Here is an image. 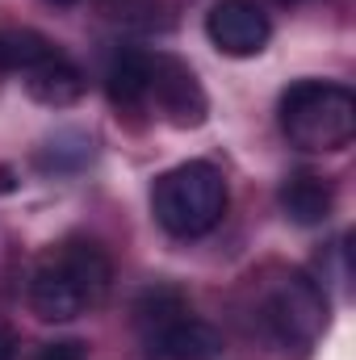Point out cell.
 Returning a JSON list of instances; mask_svg holds the SVG:
<instances>
[{
	"instance_id": "5",
	"label": "cell",
	"mask_w": 356,
	"mask_h": 360,
	"mask_svg": "<svg viewBox=\"0 0 356 360\" xmlns=\"http://www.w3.org/2000/svg\"><path fill=\"white\" fill-rule=\"evenodd\" d=\"M147 105H155L160 117L177 130H197L210 113L197 76L172 55H147Z\"/></svg>"
},
{
	"instance_id": "2",
	"label": "cell",
	"mask_w": 356,
	"mask_h": 360,
	"mask_svg": "<svg viewBox=\"0 0 356 360\" xmlns=\"http://www.w3.org/2000/svg\"><path fill=\"white\" fill-rule=\"evenodd\" d=\"M276 117H281V134L298 151L327 155V151H344L356 139V96L344 84L298 80L281 92Z\"/></svg>"
},
{
	"instance_id": "8",
	"label": "cell",
	"mask_w": 356,
	"mask_h": 360,
	"mask_svg": "<svg viewBox=\"0 0 356 360\" xmlns=\"http://www.w3.org/2000/svg\"><path fill=\"white\" fill-rule=\"evenodd\" d=\"M21 80H25V92H30L38 105H51V109H68V105H76V101L84 96V76H80V68H76L72 59H63L59 51L46 55L42 63H34Z\"/></svg>"
},
{
	"instance_id": "14",
	"label": "cell",
	"mask_w": 356,
	"mask_h": 360,
	"mask_svg": "<svg viewBox=\"0 0 356 360\" xmlns=\"http://www.w3.org/2000/svg\"><path fill=\"white\" fill-rule=\"evenodd\" d=\"M51 4H76V0H51Z\"/></svg>"
},
{
	"instance_id": "11",
	"label": "cell",
	"mask_w": 356,
	"mask_h": 360,
	"mask_svg": "<svg viewBox=\"0 0 356 360\" xmlns=\"http://www.w3.org/2000/svg\"><path fill=\"white\" fill-rule=\"evenodd\" d=\"M46 55H55V46L34 34V30H4L0 34V72H17L25 76L34 63H42Z\"/></svg>"
},
{
	"instance_id": "6",
	"label": "cell",
	"mask_w": 356,
	"mask_h": 360,
	"mask_svg": "<svg viewBox=\"0 0 356 360\" xmlns=\"http://www.w3.org/2000/svg\"><path fill=\"white\" fill-rule=\"evenodd\" d=\"M205 34L210 42L231 55V59H252L260 55L272 38V25H268L265 8L252 4V0H218L205 17Z\"/></svg>"
},
{
	"instance_id": "13",
	"label": "cell",
	"mask_w": 356,
	"mask_h": 360,
	"mask_svg": "<svg viewBox=\"0 0 356 360\" xmlns=\"http://www.w3.org/2000/svg\"><path fill=\"white\" fill-rule=\"evenodd\" d=\"M13 356H17V340H13L8 327H0V360H13Z\"/></svg>"
},
{
	"instance_id": "4",
	"label": "cell",
	"mask_w": 356,
	"mask_h": 360,
	"mask_svg": "<svg viewBox=\"0 0 356 360\" xmlns=\"http://www.w3.org/2000/svg\"><path fill=\"white\" fill-rule=\"evenodd\" d=\"M260 323L272 331V340L281 348H302L306 352L327 327V297H323V289L310 276L285 272L265 293Z\"/></svg>"
},
{
	"instance_id": "15",
	"label": "cell",
	"mask_w": 356,
	"mask_h": 360,
	"mask_svg": "<svg viewBox=\"0 0 356 360\" xmlns=\"http://www.w3.org/2000/svg\"><path fill=\"white\" fill-rule=\"evenodd\" d=\"M276 4H298V0H276Z\"/></svg>"
},
{
	"instance_id": "10",
	"label": "cell",
	"mask_w": 356,
	"mask_h": 360,
	"mask_svg": "<svg viewBox=\"0 0 356 360\" xmlns=\"http://www.w3.org/2000/svg\"><path fill=\"white\" fill-rule=\"evenodd\" d=\"M105 92H109L113 109H122V113L147 109V55L143 51H122L105 72Z\"/></svg>"
},
{
	"instance_id": "7",
	"label": "cell",
	"mask_w": 356,
	"mask_h": 360,
	"mask_svg": "<svg viewBox=\"0 0 356 360\" xmlns=\"http://www.w3.org/2000/svg\"><path fill=\"white\" fill-rule=\"evenodd\" d=\"M147 344H151V356L160 360H218L222 356V335L210 323L189 319V314H177L164 327H155L147 335Z\"/></svg>"
},
{
	"instance_id": "3",
	"label": "cell",
	"mask_w": 356,
	"mask_h": 360,
	"mask_svg": "<svg viewBox=\"0 0 356 360\" xmlns=\"http://www.w3.org/2000/svg\"><path fill=\"white\" fill-rule=\"evenodd\" d=\"M151 210L155 222L177 235V239H197L205 231H214L227 214V180L214 164L205 160H189L172 172L155 180L151 193Z\"/></svg>"
},
{
	"instance_id": "12",
	"label": "cell",
	"mask_w": 356,
	"mask_h": 360,
	"mask_svg": "<svg viewBox=\"0 0 356 360\" xmlns=\"http://www.w3.org/2000/svg\"><path fill=\"white\" fill-rule=\"evenodd\" d=\"M34 360H89V344H80V340H55V344H42Z\"/></svg>"
},
{
	"instance_id": "9",
	"label": "cell",
	"mask_w": 356,
	"mask_h": 360,
	"mask_svg": "<svg viewBox=\"0 0 356 360\" xmlns=\"http://www.w3.org/2000/svg\"><path fill=\"white\" fill-rule=\"evenodd\" d=\"M281 210L298 226H319L336 210V188H331V180L314 176V172H293L281 184Z\"/></svg>"
},
{
	"instance_id": "1",
	"label": "cell",
	"mask_w": 356,
	"mask_h": 360,
	"mask_svg": "<svg viewBox=\"0 0 356 360\" xmlns=\"http://www.w3.org/2000/svg\"><path fill=\"white\" fill-rule=\"evenodd\" d=\"M109 256L84 243V239H72V243H59L55 252L42 256V264L34 269L30 281V310L42 319V323H72L76 314H84L89 306H96L109 289Z\"/></svg>"
}]
</instances>
